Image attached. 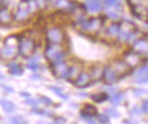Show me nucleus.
Masks as SVG:
<instances>
[{
	"label": "nucleus",
	"instance_id": "12",
	"mask_svg": "<svg viewBox=\"0 0 148 124\" xmlns=\"http://www.w3.org/2000/svg\"><path fill=\"white\" fill-rule=\"evenodd\" d=\"M92 77L88 72H81V74L76 78V80L74 81L75 86L79 88H83L88 87L92 82Z\"/></svg>",
	"mask_w": 148,
	"mask_h": 124
},
{
	"label": "nucleus",
	"instance_id": "34",
	"mask_svg": "<svg viewBox=\"0 0 148 124\" xmlns=\"http://www.w3.org/2000/svg\"><path fill=\"white\" fill-rule=\"evenodd\" d=\"M105 113L106 115L108 116H111V117H113V118H115V119H118L119 117H120V113L114 109H105Z\"/></svg>",
	"mask_w": 148,
	"mask_h": 124
},
{
	"label": "nucleus",
	"instance_id": "16",
	"mask_svg": "<svg viewBox=\"0 0 148 124\" xmlns=\"http://www.w3.org/2000/svg\"><path fill=\"white\" fill-rule=\"evenodd\" d=\"M119 34V24L116 22H112L105 29V35L106 38L109 39H115Z\"/></svg>",
	"mask_w": 148,
	"mask_h": 124
},
{
	"label": "nucleus",
	"instance_id": "47",
	"mask_svg": "<svg viewBox=\"0 0 148 124\" xmlns=\"http://www.w3.org/2000/svg\"><path fill=\"white\" fill-rule=\"evenodd\" d=\"M30 78H31V79H38V78H40V76L35 74V75L31 76H30Z\"/></svg>",
	"mask_w": 148,
	"mask_h": 124
},
{
	"label": "nucleus",
	"instance_id": "3",
	"mask_svg": "<svg viewBox=\"0 0 148 124\" xmlns=\"http://www.w3.org/2000/svg\"><path fill=\"white\" fill-rule=\"evenodd\" d=\"M36 42L29 36L22 35L18 38V53L25 58H29L35 53Z\"/></svg>",
	"mask_w": 148,
	"mask_h": 124
},
{
	"label": "nucleus",
	"instance_id": "24",
	"mask_svg": "<svg viewBox=\"0 0 148 124\" xmlns=\"http://www.w3.org/2000/svg\"><path fill=\"white\" fill-rule=\"evenodd\" d=\"M90 98L95 103H102L104 101H107L109 99V94L107 92H101L97 94H93L90 96Z\"/></svg>",
	"mask_w": 148,
	"mask_h": 124
},
{
	"label": "nucleus",
	"instance_id": "14",
	"mask_svg": "<svg viewBox=\"0 0 148 124\" xmlns=\"http://www.w3.org/2000/svg\"><path fill=\"white\" fill-rule=\"evenodd\" d=\"M125 62H126L132 68L135 66H138L142 62V54L135 53L134 51L133 52H130L125 55Z\"/></svg>",
	"mask_w": 148,
	"mask_h": 124
},
{
	"label": "nucleus",
	"instance_id": "38",
	"mask_svg": "<svg viewBox=\"0 0 148 124\" xmlns=\"http://www.w3.org/2000/svg\"><path fill=\"white\" fill-rule=\"evenodd\" d=\"M81 117H82V119L86 121L88 124H99L98 122H96L92 118H90V117H86V116H82V115H81Z\"/></svg>",
	"mask_w": 148,
	"mask_h": 124
},
{
	"label": "nucleus",
	"instance_id": "44",
	"mask_svg": "<svg viewBox=\"0 0 148 124\" xmlns=\"http://www.w3.org/2000/svg\"><path fill=\"white\" fill-rule=\"evenodd\" d=\"M132 112H133V114H134V115H140L142 111H140V109L137 108V107H134V108L132 109Z\"/></svg>",
	"mask_w": 148,
	"mask_h": 124
},
{
	"label": "nucleus",
	"instance_id": "20",
	"mask_svg": "<svg viewBox=\"0 0 148 124\" xmlns=\"http://www.w3.org/2000/svg\"><path fill=\"white\" fill-rule=\"evenodd\" d=\"M97 114H98L97 109H96L93 105H90V104L85 105L84 108L81 111V115L86 116V117H90V118L95 117Z\"/></svg>",
	"mask_w": 148,
	"mask_h": 124
},
{
	"label": "nucleus",
	"instance_id": "25",
	"mask_svg": "<svg viewBox=\"0 0 148 124\" xmlns=\"http://www.w3.org/2000/svg\"><path fill=\"white\" fill-rule=\"evenodd\" d=\"M102 73H103V68H101V65L94 66L92 68V73H90V77L93 80H99L102 77Z\"/></svg>",
	"mask_w": 148,
	"mask_h": 124
},
{
	"label": "nucleus",
	"instance_id": "26",
	"mask_svg": "<svg viewBox=\"0 0 148 124\" xmlns=\"http://www.w3.org/2000/svg\"><path fill=\"white\" fill-rule=\"evenodd\" d=\"M123 98V95L122 93H115L112 96V98H110V101L111 103L113 105V106H118L122 102V100Z\"/></svg>",
	"mask_w": 148,
	"mask_h": 124
},
{
	"label": "nucleus",
	"instance_id": "40",
	"mask_svg": "<svg viewBox=\"0 0 148 124\" xmlns=\"http://www.w3.org/2000/svg\"><path fill=\"white\" fill-rule=\"evenodd\" d=\"M36 2L38 4V8L43 9V8H45L47 7V1H46V0H36Z\"/></svg>",
	"mask_w": 148,
	"mask_h": 124
},
{
	"label": "nucleus",
	"instance_id": "37",
	"mask_svg": "<svg viewBox=\"0 0 148 124\" xmlns=\"http://www.w3.org/2000/svg\"><path fill=\"white\" fill-rule=\"evenodd\" d=\"M25 104H27L28 106H31V107H33V108H36V107L38 105V100H36V99L28 98L27 99L25 100Z\"/></svg>",
	"mask_w": 148,
	"mask_h": 124
},
{
	"label": "nucleus",
	"instance_id": "31",
	"mask_svg": "<svg viewBox=\"0 0 148 124\" xmlns=\"http://www.w3.org/2000/svg\"><path fill=\"white\" fill-rule=\"evenodd\" d=\"M32 113H35V114H38V115H41V116L53 117L52 112H49L48 110H44V109H34L32 110Z\"/></svg>",
	"mask_w": 148,
	"mask_h": 124
},
{
	"label": "nucleus",
	"instance_id": "11",
	"mask_svg": "<svg viewBox=\"0 0 148 124\" xmlns=\"http://www.w3.org/2000/svg\"><path fill=\"white\" fill-rule=\"evenodd\" d=\"M102 78L107 84H113L120 79V77L116 74V72L112 68L111 65L106 66L105 68H103Z\"/></svg>",
	"mask_w": 148,
	"mask_h": 124
},
{
	"label": "nucleus",
	"instance_id": "46",
	"mask_svg": "<svg viewBox=\"0 0 148 124\" xmlns=\"http://www.w3.org/2000/svg\"><path fill=\"white\" fill-rule=\"evenodd\" d=\"M123 123H124V124H137V122L132 121H129V120H125V121H123Z\"/></svg>",
	"mask_w": 148,
	"mask_h": 124
},
{
	"label": "nucleus",
	"instance_id": "13",
	"mask_svg": "<svg viewBox=\"0 0 148 124\" xmlns=\"http://www.w3.org/2000/svg\"><path fill=\"white\" fill-rule=\"evenodd\" d=\"M132 12L133 14L141 20L147 21V5H144L142 3L140 5H136L132 7Z\"/></svg>",
	"mask_w": 148,
	"mask_h": 124
},
{
	"label": "nucleus",
	"instance_id": "7",
	"mask_svg": "<svg viewBox=\"0 0 148 124\" xmlns=\"http://www.w3.org/2000/svg\"><path fill=\"white\" fill-rule=\"evenodd\" d=\"M71 63V61H62L60 63L52 64V72L54 76L59 78H66Z\"/></svg>",
	"mask_w": 148,
	"mask_h": 124
},
{
	"label": "nucleus",
	"instance_id": "5",
	"mask_svg": "<svg viewBox=\"0 0 148 124\" xmlns=\"http://www.w3.org/2000/svg\"><path fill=\"white\" fill-rule=\"evenodd\" d=\"M136 30L135 25L131 21H122L119 24L118 38L121 42H127L129 37Z\"/></svg>",
	"mask_w": 148,
	"mask_h": 124
},
{
	"label": "nucleus",
	"instance_id": "21",
	"mask_svg": "<svg viewBox=\"0 0 148 124\" xmlns=\"http://www.w3.org/2000/svg\"><path fill=\"white\" fill-rule=\"evenodd\" d=\"M86 8L90 12L96 13V12H99L101 10V5L100 0H87Z\"/></svg>",
	"mask_w": 148,
	"mask_h": 124
},
{
	"label": "nucleus",
	"instance_id": "18",
	"mask_svg": "<svg viewBox=\"0 0 148 124\" xmlns=\"http://www.w3.org/2000/svg\"><path fill=\"white\" fill-rule=\"evenodd\" d=\"M107 7L108 8L106 9V12H107V16L109 17V18L117 19L119 17H120L121 11H122L120 4L113 5V6H107Z\"/></svg>",
	"mask_w": 148,
	"mask_h": 124
},
{
	"label": "nucleus",
	"instance_id": "51",
	"mask_svg": "<svg viewBox=\"0 0 148 124\" xmlns=\"http://www.w3.org/2000/svg\"><path fill=\"white\" fill-rule=\"evenodd\" d=\"M50 1H51V2H54V3H56L57 1H58V0H50Z\"/></svg>",
	"mask_w": 148,
	"mask_h": 124
},
{
	"label": "nucleus",
	"instance_id": "45",
	"mask_svg": "<svg viewBox=\"0 0 148 124\" xmlns=\"http://www.w3.org/2000/svg\"><path fill=\"white\" fill-rule=\"evenodd\" d=\"M20 96L21 97H23V98H29L30 97V94L29 93H27V92H20Z\"/></svg>",
	"mask_w": 148,
	"mask_h": 124
},
{
	"label": "nucleus",
	"instance_id": "22",
	"mask_svg": "<svg viewBox=\"0 0 148 124\" xmlns=\"http://www.w3.org/2000/svg\"><path fill=\"white\" fill-rule=\"evenodd\" d=\"M8 68L9 74L12 76H21L24 72L22 66L16 63H10L8 65Z\"/></svg>",
	"mask_w": 148,
	"mask_h": 124
},
{
	"label": "nucleus",
	"instance_id": "42",
	"mask_svg": "<svg viewBox=\"0 0 148 124\" xmlns=\"http://www.w3.org/2000/svg\"><path fill=\"white\" fill-rule=\"evenodd\" d=\"M66 119H64V118H62V117H58V118H56L54 122H56L57 124H65L66 123Z\"/></svg>",
	"mask_w": 148,
	"mask_h": 124
},
{
	"label": "nucleus",
	"instance_id": "4",
	"mask_svg": "<svg viewBox=\"0 0 148 124\" xmlns=\"http://www.w3.org/2000/svg\"><path fill=\"white\" fill-rule=\"evenodd\" d=\"M78 25L79 30L89 34H95L97 33L102 26V19L101 18H92L89 19L79 20Z\"/></svg>",
	"mask_w": 148,
	"mask_h": 124
},
{
	"label": "nucleus",
	"instance_id": "29",
	"mask_svg": "<svg viewBox=\"0 0 148 124\" xmlns=\"http://www.w3.org/2000/svg\"><path fill=\"white\" fill-rule=\"evenodd\" d=\"M10 124H29L23 117L21 116H13L9 119Z\"/></svg>",
	"mask_w": 148,
	"mask_h": 124
},
{
	"label": "nucleus",
	"instance_id": "28",
	"mask_svg": "<svg viewBox=\"0 0 148 124\" xmlns=\"http://www.w3.org/2000/svg\"><path fill=\"white\" fill-rule=\"evenodd\" d=\"M27 4L28 12L29 13H36L38 11V7L36 0H27Z\"/></svg>",
	"mask_w": 148,
	"mask_h": 124
},
{
	"label": "nucleus",
	"instance_id": "30",
	"mask_svg": "<svg viewBox=\"0 0 148 124\" xmlns=\"http://www.w3.org/2000/svg\"><path fill=\"white\" fill-rule=\"evenodd\" d=\"M96 117H97V121L101 124H109L110 123V118L106 114H97Z\"/></svg>",
	"mask_w": 148,
	"mask_h": 124
},
{
	"label": "nucleus",
	"instance_id": "49",
	"mask_svg": "<svg viewBox=\"0 0 148 124\" xmlns=\"http://www.w3.org/2000/svg\"><path fill=\"white\" fill-rule=\"evenodd\" d=\"M2 79H4V76L2 74H0V80H2Z\"/></svg>",
	"mask_w": 148,
	"mask_h": 124
},
{
	"label": "nucleus",
	"instance_id": "39",
	"mask_svg": "<svg viewBox=\"0 0 148 124\" xmlns=\"http://www.w3.org/2000/svg\"><path fill=\"white\" fill-rule=\"evenodd\" d=\"M128 4L131 6V7H134V6L136 5H140L142 3H144V1H146V0H127Z\"/></svg>",
	"mask_w": 148,
	"mask_h": 124
},
{
	"label": "nucleus",
	"instance_id": "9",
	"mask_svg": "<svg viewBox=\"0 0 148 124\" xmlns=\"http://www.w3.org/2000/svg\"><path fill=\"white\" fill-rule=\"evenodd\" d=\"M28 16H29V12H28L27 0H21L18 5V8L15 14V19L18 22H23L27 20Z\"/></svg>",
	"mask_w": 148,
	"mask_h": 124
},
{
	"label": "nucleus",
	"instance_id": "32",
	"mask_svg": "<svg viewBox=\"0 0 148 124\" xmlns=\"http://www.w3.org/2000/svg\"><path fill=\"white\" fill-rule=\"evenodd\" d=\"M27 67L28 69L32 70V71H37L38 69L40 68V64L38 63L37 60H32L27 64Z\"/></svg>",
	"mask_w": 148,
	"mask_h": 124
},
{
	"label": "nucleus",
	"instance_id": "15",
	"mask_svg": "<svg viewBox=\"0 0 148 124\" xmlns=\"http://www.w3.org/2000/svg\"><path fill=\"white\" fill-rule=\"evenodd\" d=\"M147 48H148V45H147L146 39L140 38L139 40L134 42V52L137 53H140V54H143L144 53H146Z\"/></svg>",
	"mask_w": 148,
	"mask_h": 124
},
{
	"label": "nucleus",
	"instance_id": "10",
	"mask_svg": "<svg viewBox=\"0 0 148 124\" xmlns=\"http://www.w3.org/2000/svg\"><path fill=\"white\" fill-rule=\"evenodd\" d=\"M82 72V66L81 64L79 62H72L71 63L69 71H68V74L65 79H67L70 82H74L76 80V78L79 76V75L81 74Z\"/></svg>",
	"mask_w": 148,
	"mask_h": 124
},
{
	"label": "nucleus",
	"instance_id": "19",
	"mask_svg": "<svg viewBox=\"0 0 148 124\" xmlns=\"http://www.w3.org/2000/svg\"><path fill=\"white\" fill-rule=\"evenodd\" d=\"M12 19H13V16L8 8H0V23L4 25H8L11 23Z\"/></svg>",
	"mask_w": 148,
	"mask_h": 124
},
{
	"label": "nucleus",
	"instance_id": "8",
	"mask_svg": "<svg viewBox=\"0 0 148 124\" xmlns=\"http://www.w3.org/2000/svg\"><path fill=\"white\" fill-rule=\"evenodd\" d=\"M112 68L116 72V74L119 76L120 78H123V76H127L132 70L131 67L125 61H115L111 65Z\"/></svg>",
	"mask_w": 148,
	"mask_h": 124
},
{
	"label": "nucleus",
	"instance_id": "2",
	"mask_svg": "<svg viewBox=\"0 0 148 124\" xmlns=\"http://www.w3.org/2000/svg\"><path fill=\"white\" fill-rule=\"evenodd\" d=\"M45 56L50 62L51 64H55L64 61L66 53L63 51L61 44H51L49 43L45 50Z\"/></svg>",
	"mask_w": 148,
	"mask_h": 124
},
{
	"label": "nucleus",
	"instance_id": "33",
	"mask_svg": "<svg viewBox=\"0 0 148 124\" xmlns=\"http://www.w3.org/2000/svg\"><path fill=\"white\" fill-rule=\"evenodd\" d=\"M71 2H70L69 0H58V1L56 2V5L57 7L60 8H69L70 5H71Z\"/></svg>",
	"mask_w": 148,
	"mask_h": 124
},
{
	"label": "nucleus",
	"instance_id": "48",
	"mask_svg": "<svg viewBox=\"0 0 148 124\" xmlns=\"http://www.w3.org/2000/svg\"><path fill=\"white\" fill-rule=\"evenodd\" d=\"M79 95H81V97H86V95H87V94H84V93H81V94H79Z\"/></svg>",
	"mask_w": 148,
	"mask_h": 124
},
{
	"label": "nucleus",
	"instance_id": "41",
	"mask_svg": "<svg viewBox=\"0 0 148 124\" xmlns=\"http://www.w3.org/2000/svg\"><path fill=\"white\" fill-rule=\"evenodd\" d=\"M121 0H104V3L107 6H113V5H118L120 4Z\"/></svg>",
	"mask_w": 148,
	"mask_h": 124
},
{
	"label": "nucleus",
	"instance_id": "43",
	"mask_svg": "<svg viewBox=\"0 0 148 124\" xmlns=\"http://www.w3.org/2000/svg\"><path fill=\"white\" fill-rule=\"evenodd\" d=\"M147 111H148V101L147 99H145L143 103V106H142V112L147 113Z\"/></svg>",
	"mask_w": 148,
	"mask_h": 124
},
{
	"label": "nucleus",
	"instance_id": "36",
	"mask_svg": "<svg viewBox=\"0 0 148 124\" xmlns=\"http://www.w3.org/2000/svg\"><path fill=\"white\" fill-rule=\"evenodd\" d=\"M133 93L134 95V97H141V96H143L144 94H146V90L143 89V88H136V89H134L133 90Z\"/></svg>",
	"mask_w": 148,
	"mask_h": 124
},
{
	"label": "nucleus",
	"instance_id": "35",
	"mask_svg": "<svg viewBox=\"0 0 148 124\" xmlns=\"http://www.w3.org/2000/svg\"><path fill=\"white\" fill-rule=\"evenodd\" d=\"M39 101H40L41 103L47 105V106H49V105H52L53 104V101L51 100L50 98H49L46 96H41L40 98H39Z\"/></svg>",
	"mask_w": 148,
	"mask_h": 124
},
{
	"label": "nucleus",
	"instance_id": "27",
	"mask_svg": "<svg viewBox=\"0 0 148 124\" xmlns=\"http://www.w3.org/2000/svg\"><path fill=\"white\" fill-rule=\"evenodd\" d=\"M49 88L51 90V91H53L56 95H58L59 97L62 99H68V97H67V95H65L63 93V91H62V89L60 87H56V86H49Z\"/></svg>",
	"mask_w": 148,
	"mask_h": 124
},
{
	"label": "nucleus",
	"instance_id": "6",
	"mask_svg": "<svg viewBox=\"0 0 148 124\" xmlns=\"http://www.w3.org/2000/svg\"><path fill=\"white\" fill-rule=\"evenodd\" d=\"M47 40L51 44H61L64 42L65 35L64 32L59 27H52L46 32Z\"/></svg>",
	"mask_w": 148,
	"mask_h": 124
},
{
	"label": "nucleus",
	"instance_id": "50",
	"mask_svg": "<svg viewBox=\"0 0 148 124\" xmlns=\"http://www.w3.org/2000/svg\"><path fill=\"white\" fill-rule=\"evenodd\" d=\"M37 124H44V123H43L42 121H38V122H37Z\"/></svg>",
	"mask_w": 148,
	"mask_h": 124
},
{
	"label": "nucleus",
	"instance_id": "17",
	"mask_svg": "<svg viewBox=\"0 0 148 124\" xmlns=\"http://www.w3.org/2000/svg\"><path fill=\"white\" fill-rule=\"evenodd\" d=\"M147 65L145 64L137 71V74L135 76V82L137 84H146L148 81L147 77Z\"/></svg>",
	"mask_w": 148,
	"mask_h": 124
},
{
	"label": "nucleus",
	"instance_id": "1",
	"mask_svg": "<svg viewBox=\"0 0 148 124\" xmlns=\"http://www.w3.org/2000/svg\"><path fill=\"white\" fill-rule=\"evenodd\" d=\"M18 53V38L8 36L5 40L4 47L0 51V56L3 59H13Z\"/></svg>",
	"mask_w": 148,
	"mask_h": 124
},
{
	"label": "nucleus",
	"instance_id": "23",
	"mask_svg": "<svg viewBox=\"0 0 148 124\" xmlns=\"http://www.w3.org/2000/svg\"><path fill=\"white\" fill-rule=\"evenodd\" d=\"M0 106L2 107V109L7 112V113H12L16 109V106L12 102L8 99H0Z\"/></svg>",
	"mask_w": 148,
	"mask_h": 124
},
{
	"label": "nucleus",
	"instance_id": "52",
	"mask_svg": "<svg viewBox=\"0 0 148 124\" xmlns=\"http://www.w3.org/2000/svg\"><path fill=\"white\" fill-rule=\"evenodd\" d=\"M50 124H57L56 122H52V123H50Z\"/></svg>",
	"mask_w": 148,
	"mask_h": 124
}]
</instances>
